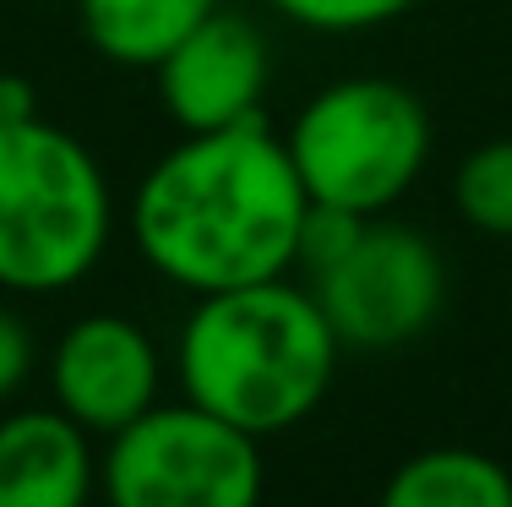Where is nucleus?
Listing matches in <instances>:
<instances>
[{
    "label": "nucleus",
    "instance_id": "1",
    "mask_svg": "<svg viewBox=\"0 0 512 507\" xmlns=\"http://www.w3.org/2000/svg\"><path fill=\"white\" fill-rule=\"evenodd\" d=\"M306 186L284 137L246 120L224 131H180L137 180L131 240L164 284L186 295L289 279L300 268Z\"/></svg>",
    "mask_w": 512,
    "mask_h": 507
},
{
    "label": "nucleus",
    "instance_id": "2",
    "mask_svg": "<svg viewBox=\"0 0 512 507\" xmlns=\"http://www.w3.org/2000/svg\"><path fill=\"white\" fill-rule=\"evenodd\" d=\"M338 355L344 344L311 284L262 279L197 295L175 344V377L180 398L262 442L316 415L338 377Z\"/></svg>",
    "mask_w": 512,
    "mask_h": 507
},
{
    "label": "nucleus",
    "instance_id": "3",
    "mask_svg": "<svg viewBox=\"0 0 512 507\" xmlns=\"http://www.w3.org/2000/svg\"><path fill=\"white\" fill-rule=\"evenodd\" d=\"M115 197L88 142L33 115L0 126V289L60 295L109 251Z\"/></svg>",
    "mask_w": 512,
    "mask_h": 507
},
{
    "label": "nucleus",
    "instance_id": "4",
    "mask_svg": "<svg viewBox=\"0 0 512 507\" xmlns=\"http://www.w3.org/2000/svg\"><path fill=\"white\" fill-rule=\"evenodd\" d=\"M284 148L311 202L376 219L431 164V110L393 77H344L311 93Z\"/></svg>",
    "mask_w": 512,
    "mask_h": 507
},
{
    "label": "nucleus",
    "instance_id": "5",
    "mask_svg": "<svg viewBox=\"0 0 512 507\" xmlns=\"http://www.w3.org/2000/svg\"><path fill=\"white\" fill-rule=\"evenodd\" d=\"M262 442L191 398L158 404L104 437V507H262Z\"/></svg>",
    "mask_w": 512,
    "mask_h": 507
},
{
    "label": "nucleus",
    "instance_id": "6",
    "mask_svg": "<svg viewBox=\"0 0 512 507\" xmlns=\"http://www.w3.org/2000/svg\"><path fill=\"white\" fill-rule=\"evenodd\" d=\"M311 295L344 349H398L442 317L447 268L431 235L376 213L344 257L311 273Z\"/></svg>",
    "mask_w": 512,
    "mask_h": 507
},
{
    "label": "nucleus",
    "instance_id": "7",
    "mask_svg": "<svg viewBox=\"0 0 512 507\" xmlns=\"http://www.w3.org/2000/svg\"><path fill=\"white\" fill-rule=\"evenodd\" d=\"M164 393V355L148 328L120 311L77 317L50 349V398L88 437H115Z\"/></svg>",
    "mask_w": 512,
    "mask_h": 507
},
{
    "label": "nucleus",
    "instance_id": "8",
    "mask_svg": "<svg viewBox=\"0 0 512 507\" xmlns=\"http://www.w3.org/2000/svg\"><path fill=\"white\" fill-rule=\"evenodd\" d=\"M158 104L180 131H224L262 120L267 39L240 11L218 6L153 66Z\"/></svg>",
    "mask_w": 512,
    "mask_h": 507
},
{
    "label": "nucleus",
    "instance_id": "9",
    "mask_svg": "<svg viewBox=\"0 0 512 507\" xmlns=\"http://www.w3.org/2000/svg\"><path fill=\"white\" fill-rule=\"evenodd\" d=\"M99 497L93 437L60 409L0 420V507H88Z\"/></svg>",
    "mask_w": 512,
    "mask_h": 507
},
{
    "label": "nucleus",
    "instance_id": "10",
    "mask_svg": "<svg viewBox=\"0 0 512 507\" xmlns=\"http://www.w3.org/2000/svg\"><path fill=\"white\" fill-rule=\"evenodd\" d=\"M224 0H77L88 44L109 66L153 71Z\"/></svg>",
    "mask_w": 512,
    "mask_h": 507
},
{
    "label": "nucleus",
    "instance_id": "11",
    "mask_svg": "<svg viewBox=\"0 0 512 507\" xmlns=\"http://www.w3.org/2000/svg\"><path fill=\"white\" fill-rule=\"evenodd\" d=\"M376 507H512V469L480 448H425L387 475Z\"/></svg>",
    "mask_w": 512,
    "mask_h": 507
},
{
    "label": "nucleus",
    "instance_id": "12",
    "mask_svg": "<svg viewBox=\"0 0 512 507\" xmlns=\"http://www.w3.org/2000/svg\"><path fill=\"white\" fill-rule=\"evenodd\" d=\"M453 208L480 235L512 240V137H491L463 153L453 175Z\"/></svg>",
    "mask_w": 512,
    "mask_h": 507
},
{
    "label": "nucleus",
    "instance_id": "13",
    "mask_svg": "<svg viewBox=\"0 0 512 507\" xmlns=\"http://www.w3.org/2000/svg\"><path fill=\"white\" fill-rule=\"evenodd\" d=\"M267 6L306 33H371L398 22L420 0H267Z\"/></svg>",
    "mask_w": 512,
    "mask_h": 507
},
{
    "label": "nucleus",
    "instance_id": "14",
    "mask_svg": "<svg viewBox=\"0 0 512 507\" xmlns=\"http://www.w3.org/2000/svg\"><path fill=\"white\" fill-rule=\"evenodd\" d=\"M360 229H365L360 213L333 208V202H311V208H306V224H300V268H306V273H322L327 262H338L349 246H355Z\"/></svg>",
    "mask_w": 512,
    "mask_h": 507
},
{
    "label": "nucleus",
    "instance_id": "15",
    "mask_svg": "<svg viewBox=\"0 0 512 507\" xmlns=\"http://www.w3.org/2000/svg\"><path fill=\"white\" fill-rule=\"evenodd\" d=\"M33 377V333L17 311L0 300V398H11Z\"/></svg>",
    "mask_w": 512,
    "mask_h": 507
},
{
    "label": "nucleus",
    "instance_id": "16",
    "mask_svg": "<svg viewBox=\"0 0 512 507\" xmlns=\"http://www.w3.org/2000/svg\"><path fill=\"white\" fill-rule=\"evenodd\" d=\"M33 115H39V88L28 77H0V126H17Z\"/></svg>",
    "mask_w": 512,
    "mask_h": 507
},
{
    "label": "nucleus",
    "instance_id": "17",
    "mask_svg": "<svg viewBox=\"0 0 512 507\" xmlns=\"http://www.w3.org/2000/svg\"><path fill=\"white\" fill-rule=\"evenodd\" d=\"M507 306H512V289H507Z\"/></svg>",
    "mask_w": 512,
    "mask_h": 507
}]
</instances>
